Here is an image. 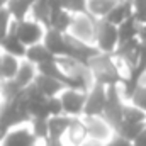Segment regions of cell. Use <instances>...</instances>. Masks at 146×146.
I'll list each match as a JSON object with an SVG mask.
<instances>
[{"mask_svg":"<svg viewBox=\"0 0 146 146\" xmlns=\"http://www.w3.org/2000/svg\"><path fill=\"white\" fill-rule=\"evenodd\" d=\"M115 58L112 54H99L97 58H94L88 66L92 70V75H94V82L95 83H102L106 87H110V85H119L126 75L119 72V68L115 66Z\"/></svg>","mask_w":146,"mask_h":146,"instance_id":"cell-1","label":"cell"},{"mask_svg":"<svg viewBox=\"0 0 146 146\" xmlns=\"http://www.w3.org/2000/svg\"><path fill=\"white\" fill-rule=\"evenodd\" d=\"M126 100L121 94L119 85H110L107 87V104L104 110V119L114 127V131L119 129V126L124 121V107H126Z\"/></svg>","mask_w":146,"mask_h":146,"instance_id":"cell-2","label":"cell"},{"mask_svg":"<svg viewBox=\"0 0 146 146\" xmlns=\"http://www.w3.org/2000/svg\"><path fill=\"white\" fill-rule=\"evenodd\" d=\"M95 42L104 54H114L119 46V29L106 19L95 21Z\"/></svg>","mask_w":146,"mask_h":146,"instance_id":"cell-3","label":"cell"},{"mask_svg":"<svg viewBox=\"0 0 146 146\" xmlns=\"http://www.w3.org/2000/svg\"><path fill=\"white\" fill-rule=\"evenodd\" d=\"M14 31L17 37L21 39V42L29 48V46H34V44H39L42 39H44V34L46 31L42 29V24H39L34 19H26V21H21V22H14Z\"/></svg>","mask_w":146,"mask_h":146,"instance_id":"cell-4","label":"cell"},{"mask_svg":"<svg viewBox=\"0 0 146 146\" xmlns=\"http://www.w3.org/2000/svg\"><path fill=\"white\" fill-rule=\"evenodd\" d=\"M106 104H107V87L102 83H95L88 90L83 117H102Z\"/></svg>","mask_w":146,"mask_h":146,"instance_id":"cell-5","label":"cell"},{"mask_svg":"<svg viewBox=\"0 0 146 146\" xmlns=\"http://www.w3.org/2000/svg\"><path fill=\"white\" fill-rule=\"evenodd\" d=\"M87 95H88V92L65 88L60 94V99H61V104H63V112L70 117H83Z\"/></svg>","mask_w":146,"mask_h":146,"instance_id":"cell-6","label":"cell"},{"mask_svg":"<svg viewBox=\"0 0 146 146\" xmlns=\"http://www.w3.org/2000/svg\"><path fill=\"white\" fill-rule=\"evenodd\" d=\"M83 122H85V127H87L88 139H94V141L107 145L115 136L114 127L104 117H83Z\"/></svg>","mask_w":146,"mask_h":146,"instance_id":"cell-7","label":"cell"},{"mask_svg":"<svg viewBox=\"0 0 146 146\" xmlns=\"http://www.w3.org/2000/svg\"><path fill=\"white\" fill-rule=\"evenodd\" d=\"M139 53H141V41L136 37V39H131V41H126V42H121L115 49V53L112 54L115 60L122 61L127 68V72H131L136 65H138V60H139Z\"/></svg>","mask_w":146,"mask_h":146,"instance_id":"cell-8","label":"cell"},{"mask_svg":"<svg viewBox=\"0 0 146 146\" xmlns=\"http://www.w3.org/2000/svg\"><path fill=\"white\" fill-rule=\"evenodd\" d=\"M42 44L56 56V58H68L70 56V44L66 34H61L54 29H46Z\"/></svg>","mask_w":146,"mask_h":146,"instance_id":"cell-9","label":"cell"},{"mask_svg":"<svg viewBox=\"0 0 146 146\" xmlns=\"http://www.w3.org/2000/svg\"><path fill=\"white\" fill-rule=\"evenodd\" d=\"M39 145L41 143L33 134V129H31L29 124H24V126L10 129L7 138L2 143V146H39Z\"/></svg>","mask_w":146,"mask_h":146,"instance_id":"cell-10","label":"cell"},{"mask_svg":"<svg viewBox=\"0 0 146 146\" xmlns=\"http://www.w3.org/2000/svg\"><path fill=\"white\" fill-rule=\"evenodd\" d=\"M95 21L97 19H94L87 14L75 15V21L72 26V36H75L80 41H85V42H88L90 39H95Z\"/></svg>","mask_w":146,"mask_h":146,"instance_id":"cell-11","label":"cell"},{"mask_svg":"<svg viewBox=\"0 0 146 146\" xmlns=\"http://www.w3.org/2000/svg\"><path fill=\"white\" fill-rule=\"evenodd\" d=\"M88 139L87 134V127L83 122V117H73V122L65 136V143L66 146H82Z\"/></svg>","mask_w":146,"mask_h":146,"instance_id":"cell-12","label":"cell"},{"mask_svg":"<svg viewBox=\"0 0 146 146\" xmlns=\"http://www.w3.org/2000/svg\"><path fill=\"white\" fill-rule=\"evenodd\" d=\"M15 22V21H14ZM2 51L3 53H9L19 60H26V53H27V48L21 42V39L17 37L15 31H14V24H12V29L7 36L2 39Z\"/></svg>","mask_w":146,"mask_h":146,"instance_id":"cell-13","label":"cell"},{"mask_svg":"<svg viewBox=\"0 0 146 146\" xmlns=\"http://www.w3.org/2000/svg\"><path fill=\"white\" fill-rule=\"evenodd\" d=\"M72 122H73V117L66 115V114L49 117L48 119V124H49V138L51 139H65V136H66Z\"/></svg>","mask_w":146,"mask_h":146,"instance_id":"cell-14","label":"cell"},{"mask_svg":"<svg viewBox=\"0 0 146 146\" xmlns=\"http://www.w3.org/2000/svg\"><path fill=\"white\" fill-rule=\"evenodd\" d=\"M34 83H36V87L48 97V99H49V97H58V95L66 88L60 80H54V78L46 76V75H41V73H37Z\"/></svg>","mask_w":146,"mask_h":146,"instance_id":"cell-15","label":"cell"},{"mask_svg":"<svg viewBox=\"0 0 146 146\" xmlns=\"http://www.w3.org/2000/svg\"><path fill=\"white\" fill-rule=\"evenodd\" d=\"M131 15H134V5H133V2H119L107 14L106 21L110 22V24H114V26H121Z\"/></svg>","mask_w":146,"mask_h":146,"instance_id":"cell-16","label":"cell"},{"mask_svg":"<svg viewBox=\"0 0 146 146\" xmlns=\"http://www.w3.org/2000/svg\"><path fill=\"white\" fill-rule=\"evenodd\" d=\"M26 60L27 61H31V63H34V65H42V63H49V61H56L58 58L42 44V42H39V44H34V46H29L27 48V53H26Z\"/></svg>","mask_w":146,"mask_h":146,"instance_id":"cell-17","label":"cell"},{"mask_svg":"<svg viewBox=\"0 0 146 146\" xmlns=\"http://www.w3.org/2000/svg\"><path fill=\"white\" fill-rule=\"evenodd\" d=\"M119 0H87V15L94 19H106Z\"/></svg>","mask_w":146,"mask_h":146,"instance_id":"cell-18","label":"cell"},{"mask_svg":"<svg viewBox=\"0 0 146 146\" xmlns=\"http://www.w3.org/2000/svg\"><path fill=\"white\" fill-rule=\"evenodd\" d=\"M36 76H37V66L34 63L27 61V60H22V61H21L19 73H17V76H15L14 80L17 82V85H19L21 88H27L29 85L34 83Z\"/></svg>","mask_w":146,"mask_h":146,"instance_id":"cell-19","label":"cell"},{"mask_svg":"<svg viewBox=\"0 0 146 146\" xmlns=\"http://www.w3.org/2000/svg\"><path fill=\"white\" fill-rule=\"evenodd\" d=\"M73 21H75V15L61 9V10L51 14V26H49V29H54V31H58L61 34H68V31L73 26Z\"/></svg>","mask_w":146,"mask_h":146,"instance_id":"cell-20","label":"cell"},{"mask_svg":"<svg viewBox=\"0 0 146 146\" xmlns=\"http://www.w3.org/2000/svg\"><path fill=\"white\" fill-rule=\"evenodd\" d=\"M117 29H119V44H121V42L136 39V37L139 36L141 22L136 19V15H131L127 21H124L121 26H117Z\"/></svg>","mask_w":146,"mask_h":146,"instance_id":"cell-21","label":"cell"},{"mask_svg":"<svg viewBox=\"0 0 146 146\" xmlns=\"http://www.w3.org/2000/svg\"><path fill=\"white\" fill-rule=\"evenodd\" d=\"M36 0H9L5 3V7L9 9V12L14 17V21L21 22V21H26V15L33 9V3Z\"/></svg>","mask_w":146,"mask_h":146,"instance_id":"cell-22","label":"cell"},{"mask_svg":"<svg viewBox=\"0 0 146 146\" xmlns=\"http://www.w3.org/2000/svg\"><path fill=\"white\" fill-rule=\"evenodd\" d=\"M31 10H33L34 21H37L42 26H46V29H49V26H51V5H49V0H36L33 3Z\"/></svg>","mask_w":146,"mask_h":146,"instance_id":"cell-23","label":"cell"},{"mask_svg":"<svg viewBox=\"0 0 146 146\" xmlns=\"http://www.w3.org/2000/svg\"><path fill=\"white\" fill-rule=\"evenodd\" d=\"M21 68V60L2 51V80H14Z\"/></svg>","mask_w":146,"mask_h":146,"instance_id":"cell-24","label":"cell"},{"mask_svg":"<svg viewBox=\"0 0 146 146\" xmlns=\"http://www.w3.org/2000/svg\"><path fill=\"white\" fill-rule=\"evenodd\" d=\"M145 129H146V124H131V122H122L115 133H117L119 136H122V138H126V139H129V141H133V143H134V139H136V138L145 131Z\"/></svg>","mask_w":146,"mask_h":146,"instance_id":"cell-25","label":"cell"},{"mask_svg":"<svg viewBox=\"0 0 146 146\" xmlns=\"http://www.w3.org/2000/svg\"><path fill=\"white\" fill-rule=\"evenodd\" d=\"M122 122H131V124H146V112L139 107L133 106L131 102L126 104L124 107V121Z\"/></svg>","mask_w":146,"mask_h":146,"instance_id":"cell-26","label":"cell"},{"mask_svg":"<svg viewBox=\"0 0 146 146\" xmlns=\"http://www.w3.org/2000/svg\"><path fill=\"white\" fill-rule=\"evenodd\" d=\"M29 126H31L33 134L36 136V139L39 143H44V141L49 139V124H48V119H31Z\"/></svg>","mask_w":146,"mask_h":146,"instance_id":"cell-27","label":"cell"},{"mask_svg":"<svg viewBox=\"0 0 146 146\" xmlns=\"http://www.w3.org/2000/svg\"><path fill=\"white\" fill-rule=\"evenodd\" d=\"M12 24H14V17L10 15L9 9L3 5V7L0 9V41L10 33Z\"/></svg>","mask_w":146,"mask_h":146,"instance_id":"cell-28","label":"cell"},{"mask_svg":"<svg viewBox=\"0 0 146 146\" xmlns=\"http://www.w3.org/2000/svg\"><path fill=\"white\" fill-rule=\"evenodd\" d=\"M63 10L70 14H87V0H61Z\"/></svg>","mask_w":146,"mask_h":146,"instance_id":"cell-29","label":"cell"},{"mask_svg":"<svg viewBox=\"0 0 146 146\" xmlns=\"http://www.w3.org/2000/svg\"><path fill=\"white\" fill-rule=\"evenodd\" d=\"M131 104L146 112V82H141V85L138 87L136 94L131 99Z\"/></svg>","mask_w":146,"mask_h":146,"instance_id":"cell-30","label":"cell"},{"mask_svg":"<svg viewBox=\"0 0 146 146\" xmlns=\"http://www.w3.org/2000/svg\"><path fill=\"white\" fill-rule=\"evenodd\" d=\"M46 106H48V110H49V115H51V117H53V115H61V114H65V112H63V104H61L60 95H58V97H49L48 102H46Z\"/></svg>","mask_w":146,"mask_h":146,"instance_id":"cell-31","label":"cell"},{"mask_svg":"<svg viewBox=\"0 0 146 146\" xmlns=\"http://www.w3.org/2000/svg\"><path fill=\"white\" fill-rule=\"evenodd\" d=\"M106 146H134V143L129 141V139H126V138H122V136H119V134L115 133V136H114Z\"/></svg>","mask_w":146,"mask_h":146,"instance_id":"cell-32","label":"cell"},{"mask_svg":"<svg viewBox=\"0 0 146 146\" xmlns=\"http://www.w3.org/2000/svg\"><path fill=\"white\" fill-rule=\"evenodd\" d=\"M41 146H66L65 143V139H48V141H44V143H41Z\"/></svg>","mask_w":146,"mask_h":146,"instance_id":"cell-33","label":"cell"},{"mask_svg":"<svg viewBox=\"0 0 146 146\" xmlns=\"http://www.w3.org/2000/svg\"><path fill=\"white\" fill-rule=\"evenodd\" d=\"M134 146H146V129L134 139Z\"/></svg>","mask_w":146,"mask_h":146,"instance_id":"cell-34","label":"cell"},{"mask_svg":"<svg viewBox=\"0 0 146 146\" xmlns=\"http://www.w3.org/2000/svg\"><path fill=\"white\" fill-rule=\"evenodd\" d=\"M9 131H10V129H9L7 126H3V124L0 122V146H2V143H3V139L7 138V134H9Z\"/></svg>","mask_w":146,"mask_h":146,"instance_id":"cell-35","label":"cell"},{"mask_svg":"<svg viewBox=\"0 0 146 146\" xmlns=\"http://www.w3.org/2000/svg\"><path fill=\"white\" fill-rule=\"evenodd\" d=\"M138 39L141 41V42H146V24H141V29H139V36Z\"/></svg>","mask_w":146,"mask_h":146,"instance_id":"cell-36","label":"cell"},{"mask_svg":"<svg viewBox=\"0 0 146 146\" xmlns=\"http://www.w3.org/2000/svg\"><path fill=\"white\" fill-rule=\"evenodd\" d=\"M82 146H106L104 143H99V141H94V139H87Z\"/></svg>","mask_w":146,"mask_h":146,"instance_id":"cell-37","label":"cell"},{"mask_svg":"<svg viewBox=\"0 0 146 146\" xmlns=\"http://www.w3.org/2000/svg\"><path fill=\"white\" fill-rule=\"evenodd\" d=\"M0 82H2V51H0Z\"/></svg>","mask_w":146,"mask_h":146,"instance_id":"cell-38","label":"cell"},{"mask_svg":"<svg viewBox=\"0 0 146 146\" xmlns=\"http://www.w3.org/2000/svg\"><path fill=\"white\" fill-rule=\"evenodd\" d=\"M119 2H133V0H119Z\"/></svg>","mask_w":146,"mask_h":146,"instance_id":"cell-39","label":"cell"},{"mask_svg":"<svg viewBox=\"0 0 146 146\" xmlns=\"http://www.w3.org/2000/svg\"><path fill=\"white\" fill-rule=\"evenodd\" d=\"M0 51H2V41H0Z\"/></svg>","mask_w":146,"mask_h":146,"instance_id":"cell-40","label":"cell"},{"mask_svg":"<svg viewBox=\"0 0 146 146\" xmlns=\"http://www.w3.org/2000/svg\"><path fill=\"white\" fill-rule=\"evenodd\" d=\"M143 82H146V75H145V78H143Z\"/></svg>","mask_w":146,"mask_h":146,"instance_id":"cell-41","label":"cell"},{"mask_svg":"<svg viewBox=\"0 0 146 146\" xmlns=\"http://www.w3.org/2000/svg\"><path fill=\"white\" fill-rule=\"evenodd\" d=\"M39 146H41V145H39Z\"/></svg>","mask_w":146,"mask_h":146,"instance_id":"cell-42","label":"cell"}]
</instances>
